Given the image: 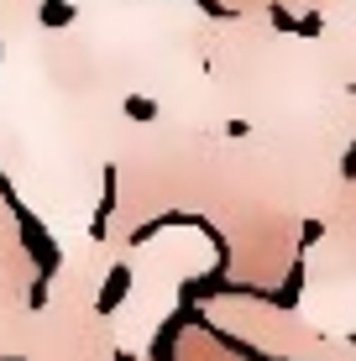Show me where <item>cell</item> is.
<instances>
[{
  "instance_id": "6da1fadb",
  "label": "cell",
  "mask_w": 356,
  "mask_h": 361,
  "mask_svg": "<svg viewBox=\"0 0 356 361\" xmlns=\"http://www.w3.org/2000/svg\"><path fill=\"white\" fill-rule=\"evenodd\" d=\"M126 110H131V116H142V121L157 116V105H147V99H126Z\"/></svg>"
}]
</instances>
